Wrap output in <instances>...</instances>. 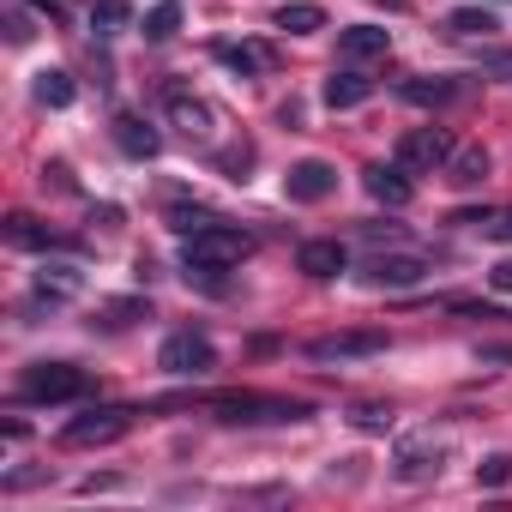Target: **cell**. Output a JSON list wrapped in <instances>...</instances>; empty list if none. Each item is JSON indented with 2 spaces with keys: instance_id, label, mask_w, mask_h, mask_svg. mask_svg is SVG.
<instances>
[{
  "instance_id": "obj_1",
  "label": "cell",
  "mask_w": 512,
  "mask_h": 512,
  "mask_svg": "<svg viewBox=\"0 0 512 512\" xmlns=\"http://www.w3.org/2000/svg\"><path fill=\"white\" fill-rule=\"evenodd\" d=\"M253 253V235L247 229H235V223H205V229H193V235H181V266H241Z\"/></svg>"
},
{
  "instance_id": "obj_2",
  "label": "cell",
  "mask_w": 512,
  "mask_h": 512,
  "mask_svg": "<svg viewBox=\"0 0 512 512\" xmlns=\"http://www.w3.org/2000/svg\"><path fill=\"white\" fill-rule=\"evenodd\" d=\"M217 422H308L302 398H272V392H223L211 398Z\"/></svg>"
},
{
  "instance_id": "obj_3",
  "label": "cell",
  "mask_w": 512,
  "mask_h": 512,
  "mask_svg": "<svg viewBox=\"0 0 512 512\" xmlns=\"http://www.w3.org/2000/svg\"><path fill=\"white\" fill-rule=\"evenodd\" d=\"M85 368H73V362H31L25 374H19V398L25 404H67V398H85Z\"/></svg>"
},
{
  "instance_id": "obj_4",
  "label": "cell",
  "mask_w": 512,
  "mask_h": 512,
  "mask_svg": "<svg viewBox=\"0 0 512 512\" xmlns=\"http://www.w3.org/2000/svg\"><path fill=\"white\" fill-rule=\"evenodd\" d=\"M157 368H163V374H175V380H199V374H211V368H217V344H211L205 332L181 326V332H169V338H163Z\"/></svg>"
},
{
  "instance_id": "obj_5",
  "label": "cell",
  "mask_w": 512,
  "mask_h": 512,
  "mask_svg": "<svg viewBox=\"0 0 512 512\" xmlns=\"http://www.w3.org/2000/svg\"><path fill=\"white\" fill-rule=\"evenodd\" d=\"M127 428H133V410H121V404H103V410H85V416H73V422L61 428V446H67V452H79V446H115Z\"/></svg>"
},
{
  "instance_id": "obj_6",
  "label": "cell",
  "mask_w": 512,
  "mask_h": 512,
  "mask_svg": "<svg viewBox=\"0 0 512 512\" xmlns=\"http://www.w3.org/2000/svg\"><path fill=\"white\" fill-rule=\"evenodd\" d=\"M440 464H446V440L434 434V428H422V434H410V440H398V452H392V476L398 482H428V476H440Z\"/></svg>"
},
{
  "instance_id": "obj_7",
  "label": "cell",
  "mask_w": 512,
  "mask_h": 512,
  "mask_svg": "<svg viewBox=\"0 0 512 512\" xmlns=\"http://www.w3.org/2000/svg\"><path fill=\"white\" fill-rule=\"evenodd\" d=\"M386 350V332L380 326H356V332H326L308 344V362H368Z\"/></svg>"
},
{
  "instance_id": "obj_8",
  "label": "cell",
  "mask_w": 512,
  "mask_h": 512,
  "mask_svg": "<svg viewBox=\"0 0 512 512\" xmlns=\"http://www.w3.org/2000/svg\"><path fill=\"white\" fill-rule=\"evenodd\" d=\"M163 109H169V121H175L193 145H211V139H217V109H211L205 97H193L187 85H169V91H163Z\"/></svg>"
},
{
  "instance_id": "obj_9",
  "label": "cell",
  "mask_w": 512,
  "mask_h": 512,
  "mask_svg": "<svg viewBox=\"0 0 512 512\" xmlns=\"http://www.w3.org/2000/svg\"><path fill=\"white\" fill-rule=\"evenodd\" d=\"M452 133L446 127H410L404 139H398V163L404 169H446L452 163Z\"/></svg>"
},
{
  "instance_id": "obj_10",
  "label": "cell",
  "mask_w": 512,
  "mask_h": 512,
  "mask_svg": "<svg viewBox=\"0 0 512 512\" xmlns=\"http://www.w3.org/2000/svg\"><path fill=\"white\" fill-rule=\"evenodd\" d=\"M79 284H85V272H79V266H67V260H55V266H49V260H43V266H37V278H31V314H43V308L55 314L61 302H73V296H79Z\"/></svg>"
},
{
  "instance_id": "obj_11",
  "label": "cell",
  "mask_w": 512,
  "mask_h": 512,
  "mask_svg": "<svg viewBox=\"0 0 512 512\" xmlns=\"http://www.w3.org/2000/svg\"><path fill=\"white\" fill-rule=\"evenodd\" d=\"M338 193V169L326 163V157H302L290 175H284V199H296V205H320V199H332Z\"/></svg>"
},
{
  "instance_id": "obj_12",
  "label": "cell",
  "mask_w": 512,
  "mask_h": 512,
  "mask_svg": "<svg viewBox=\"0 0 512 512\" xmlns=\"http://www.w3.org/2000/svg\"><path fill=\"white\" fill-rule=\"evenodd\" d=\"M434 266L422 260V253H380V260H368V284L374 290H416Z\"/></svg>"
},
{
  "instance_id": "obj_13",
  "label": "cell",
  "mask_w": 512,
  "mask_h": 512,
  "mask_svg": "<svg viewBox=\"0 0 512 512\" xmlns=\"http://www.w3.org/2000/svg\"><path fill=\"white\" fill-rule=\"evenodd\" d=\"M362 187H368L380 205H392V211H404V205L416 199V181H410L404 163H374V169H362Z\"/></svg>"
},
{
  "instance_id": "obj_14",
  "label": "cell",
  "mask_w": 512,
  "mask_h": 512,
  "mask_svg": "<svg viewBox=\"0 0 512 512\" xmlns=\"http://www.w3.org/2000/svg\"><path fill=\"white\" fill-rule=\"evenodd\" d=\"M109 139H115V151H121V157H133V163H151V157L163 151V133H157V127H145L139 115H115Z\"/></svg>"
},
{
  "instance_id": "obj_15",
  "label": "cell",
  "mask_w": 512,
  "mask_h": 512,
  "mask_svg": "<svg viewBox=\"0 0 512 512\" xmlns=\"http://www.w3.org/2000/svg\"><path fill=\"white\" fill-rule=\"evenodd\" d=\"M211 61L229 67L235 79H260V73L272 67V49H266V43H229V37H223V43H211Z\"/></svg>"
},
{
  "instance_id": "obj_16",
  "label": "cell",
  "mask_w": 512,
  "mask_h": 512,
  "mask_svg": "<svg viewBox=\"0 0 512 512\" xmlns=\"http://www.w3.org/2000/svg\"><path fill=\"white\" fill-rule=\"evenodd\" d=\"M368 97H374V79H362L356 67H338V73L320 85V103H326V109H338V115H344V109H362Z\"/></svg>"
},
{
  "instance_id": "obj_17",
  "label": "cell",
  "mask_w": 512,
  "mask_h": 512,
  "mask_svg": "<svg viewBox=\"0 0 512 512\" xmlns=\"http://www.w3.org/2000/svg\"><path fill=\"white\" fill-rule=\"evenodd\" d=\"M386 49H392V31H380V25H350V31H338V55H344L350 67L380 61Z\"/></svg>"
},
{
  "instance_id": "obj_18",
  "label": "cell",
  "mask_w": 512,
  "mask_h": 512,
  "mask_svg": "<svg viewBox=\"0 0 512 512\" xmlns=\"http://www.w3.org/2000/svg\"><path fill=\"white\" fill-rule=\"evenodd\" d=\"M296 266L326 284V278H338V272L350 266V253H344V241H302V247H296Z\"/></svg>"
},
{
  "instance_id": "obj_19",
  "label": "cell",
  "mask_w": 512,
  "mask_h": 512,
  "mask_svg": "<svg viewBox=\"0 0 512 512\" xmlns=\"http://www.w3.org/2000/svg\"><path fill=\"white\" fill-rule=\"evenodd\" d=\"M458 91H464L458 79H404V85H398V97L416 103V109H440V103H452Z\"/></svg>"
},
{
  "instance_id": "obj_20",
  "label": "cell",
  "mask_w": 512,
  "mask_h": 512,
  "mask_svg": "<svg viewBox=\"0 0 512 512\" xmlns=\"http://www.w3.org/2000/svg\"><path fill=\"white\" fill-rule=\"evenodd\" d=\"M31 97H37L43 109H73V97H79V91H73V79H67L61 67H43V73H37V85H31Z\"/></svg>"
},
{
  "instance_id": "obj_21",
  "label": "cell",
  "mask_w": 512,
  "mask_h": 512,
  "mask_svg": "<svg viewBox=\"0 0 512 512\" xmlns=\"http://www.w3.org/2000/svg\"><path fill=\"white\" fill-rule=\"evenodd\" d=\"M446 181H452V187H482V181H488V151H482V145H470V151H452V163H446Z\"/></svg>"
},
{
  "instance_id": "obj_22",
  "label": "cell",
  "mask_w": 512,
  "mask_h": 512,
  "mask_svg": "<svg viewBox=\"0 0 512 512\" xmlns=\"http://www.w3.org/2000/svg\"><path fill=\"white\" fill-rule=\"evenodd\" d=\"M278 31H290V37H314V31H326V13L314 7V0H290V7H278Z\"/></svg>"
},
{
  "instance_id": "obj_23",
  "label": "cell",
  "mask_w": 512,
  "mask_h": 512,
  "mask_svg": "<svg viewBox=\"0 0 512 512\" xmlns=\"http://www.w3.org/2000/svg\"><path fill=\"white\" fill-rule=\"evenodd\" d=\"M7 241H13V247H37V253H43V247H55L61 235H55V229H43L37 217H25V211H19V217H7Z\"/></svg>"
},
{
  "instance_id": "obj_24",
  "label": "cell",
  "mask_w": 512,
  "mask_h": 512,
  "mask_svg": "<svg viewBox=\"0 0 512 512\" xmlns=\"http://www.w3.org/2000/svg\"><path fill=\"white\" fill-rule=\"evenodd\" d=\"M127 19H133V7H127V0H97V7H91V31H97V37H115V31H127Z\"/></svg>"
},
{
  "instance_id": "obj_25",
  "label": "cell",
  "mask_w": 512,
  "mask_h": 512,
  "mask_svg": "<svg viewBox=\"0 0 512 512\" xmlns=\"http://www.w3.org/2000/svg\"><path fill=\"white\" fill-rule=\"evenodd\" d=\"M175 31H181V7H175V0H163V7L145 13V37H151V43H169Z\"/></svg>"
},
{
  "instance_id": "obj_26",
  "label": "cell",
  "mask_w": 512,
  "mask_h": 512,
  "mask_svg": "<svg viewBox=\"0 0 512 512\" xmlns=\"http://www.w3.org/2000/svg\"><path fill=\"white\" fill-rule=\"evenodd\" d=\"M446 25H452L458 37H482V31H494V13H488V7H458Z\"/></svg>"
},
{
  "instance_id": "obj_27",
  "label": "cell",
  "mask_w": 512,
  "mask_h": 512,
  "mask_svg": "<svg viewBox=\"0 0 512 512\" xmlns=\"http://www.w3.org/2000/svg\"><path fill=\"white\" fill-rule=\"evenodd\" d=\"M163 217H169V229H175V235H193V229H205V223H217V217H211L205 205H169Z\"/></svg>"
},
{
  "instance_id": "obj_28",
  "label": "cell",
  "mask_w": 512,
  "mask_h": 512,
  "mask_svg": "<svg viewBox=\"0 0 512 512\" xmlns=\"http://www.w3.org/2000/svg\"><path fill=\"white\" fill-rule=\"evenodd\" d=\"M476 482H482V488H506V482H512V458H506V452H488V458L476 464Z\"/></svg>"
},
{
  "instance_id": "obj_29",
  "label": "cell",
  "mask_w": 512,
  "mask_h": 512,
  "mask_svg": "<svg viewBox=\"0 0 512 512\" xmlns=\"http://www.w3.org/2000/svg\"><path fill=\"white\" fill-rule=\"evenodd\" d=\"M350 422H356L362 434H386V428H392V410H386V404H356Z\"/></svg>"
},
{
  "instance_id": "obj_30",
  "label": "cell",
  "mask_w": 512,
  "mask_h": 512,
  "mask_svg": "<svg viewBox=\"0 0 512 512\" xmlns=\"http://www.w3.org/2000/svg\"><path fill=\"white\" fill-rule=\"evenodd\" d=\"M31 37H37V25H31V13H19V7H13V13H7V43H13V49H25Z\"/></svg>"
},
{
  "instance_id": "obj_31",
  "label": "cell",
  "mask_w": 512,
  "mask_h": 512,
  "mask_svg": "<svg viewBox=\"0 0 512 512\" xmlns=\"http://www.w3.org/2000/svg\"><path fill=\"white\" fill-rule=\"evenodd\" d=\"M247 163H253V151H247V145H229V151L217 157V169H229V181H247Z\"/></svg>"
},
{
  "instance_id": "obj_32",
  "label": "cell",
  "mask_w": 512,
  "mask_h": 512,
  "mask_svg": "<svg viewBox=\"0 0 512 512\" xmlns=\"http://www.w3.org/2000/svg\"><path fill=\"white\" fill-rule=\"evenodd\" d=\"M103 314H109V320H103V326H109V332H115V326H133V320H139V314H151V308H145V302H109V308H103Z\"/></svg>"
},
{
  "instance_id": "obj_33",
  "label": "cell",
  "mask_w": 512,
  "mask_h": 512,
  "mask_svg": "<svg viewBox=\"0 0 512 512\" xmlns=\"http://www.w3.org/2000/svg\"><path fill=\"white\" fill-rule=\"evenodd\" d=\"M482 73H494V79H512V49H488V55H482Z\"/></svg>"
},
{
  "instance_id": "obj_34",
  "label": "cell",
  "mask_w": 512,
  "mask_h": 512,
  "mask_svg": "<svg viewBox=\"0 0 512 512\" xmlns=\"http://www.w3.org/2000/svg\"><path fill=\"white\" fill-rule=\"evenodd\" d=\"M43 187H55V193H73V175H67V163H49V169H43Z\"/></svg>"
},
{
  "instance_id": "obj_35",
  "label": "cell",
  "mask_w": 512,
  "mask_h": 512,
  "mask_svg": "<svg viewBox=\"0 0 512 512\" xmlns=\"http://www.w3.org/2000/svg\"><path fill=\"white\" fill-rule=\"evenodd\" d=\"M362 235H368V241H404L398 223H362Z\"/></svg>"
},
{
  "instance_id": "obj_36",
  "label": "cell",
  "mask_w": 512,
  "mask_h": 512,
  "mask_svg": "<svg viewBox=\"0 0 512 512\" xmlns=\"http://www.w3.org/2000/svg\"><path fill=\"white\" fill-rule=\"evenodd\" d=\"M488 284H494V290H506V296H512V260H500V266H494V272H488Z\"/></svg>"
},
{
  "instance_id": "obj_37",
  "label": "cell",
  "mask_w": 512,
  "mask_h": 512,
  "mask_svg": "<svg viewBox=\"0 0 512 512\" xmlns=\"http://www.w3.org/2000/svg\"><path fill=\"white\" fill-rule=\"evenodd\" d=\"M488 235H494V241H512V211H500V217H488Z\"/></svg>"
},
{
  "instance_id": "obj_38",
  "label": "cell",
  "mask_w": 512,
  "mask_h": 512,
  "mask_svg": "<svg viewBox=\"0 0 512 512\" xmlns=\"http://www.w3.org/2000/svg\"><path fill=\"white\" fill-rule=\"evenodd\" d=\"M374 7H386V13H404V7H410V0H374Z\"/></svg>"
}]
</instances>
